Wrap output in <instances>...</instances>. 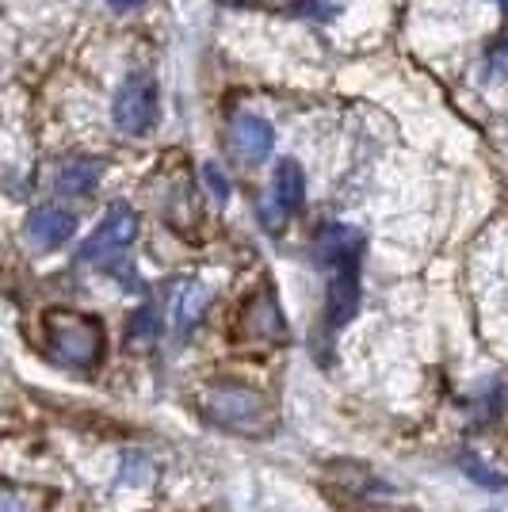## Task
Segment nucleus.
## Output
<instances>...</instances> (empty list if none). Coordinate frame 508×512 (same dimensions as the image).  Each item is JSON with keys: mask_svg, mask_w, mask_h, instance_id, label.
I'll list each match as a JSON object with an SVG mask.
<instances>
[{"mask_svg": "<svg viewBox=\"0 0 508 512\" xmlns=\"http://www.w3.org/2000/svg\"><path fill=\"white\" fill-rule=\"evenodd\" d=\"M199 413L214 428H226L237 436H264L272 432V406L268 398L245 383H214L199 398Z\"/></svg>", "mask_w": 508, "mask_h": 512, "instance_id": "1", "label": "nucleus"}, {"mask_svg": "<svg viewBox=\"0 0 508 512\" xmlns=\"http://www.w3.org/2000/svg\"><path fill=\"white\" fill-rule=\"evenodd\" d=\"M46 356L73 371H88L104 356V325L77 310H50L43 318Z\"/></svg>", "mask_w": 508, "mask_h": 512, "instance_id": "2", "label": "nucleus"}, {"mask_svg": "<svg viewBox=\"0 0 508 512\" xmlns=\"http://www.w3.org/2000/svg\"><path fill=\"white\" fill-rule=\"evenodd\" d=\"M138 237V214L127 203H111V211L100 218V226L92 230L85 245L77 249L81 264H100V260H115V256L130 249Z\"/></svg>", "mask_w": 508, "mask_h": 512, "instance_id": "3", "label": "nucleus"}, {"mask_svg": "<svg viewBox=\"0 0 508 512\" xmlns=\"http://www.w3.org/2000/svg\"><path fill=\"white\" fill-rule=\"evenodd\" d=\"M111 115H115V127L123 134H146L157 123V85L149 73H130L127 81L115 92V104H111Z\"/></svg>", "mask_w": 508, "mask_h": 512, "instance_id": "4", "label": "nucleus"}, {"mask_svg": "<svg viewBox=\"0 0 508 512\" xmlns=\"http://www.w3.org/2000/svg\"><path fill=\"white\" fill-rule=\"evenodd\" d=\"M302 199H306V172H302V165L298 161H279L276 172H272V199L260 203L264 226L276 234L283 226V218L302 207Z\"/></svg>", "mask_w": 508, "mask_h": 512, "instance_id": "5", "label": "nucleus"}, {"mask_svg": "<svg viewBox=\"0 0 508 512\" xmlns=\"http://www.w3.org/2000/svg\"><path fill=\"white\" fill-rule=\"evenodd\" d=\"M360 310V256L333 264L329 291H325V321L329 329H344Z\"/></svg>", "mask_w": 508, "mask_h": 512, "instance_id": "6", "label": "nucleus"}, {"mask_svg": "<svg viewBox=\"0 0 508 512\" xmlns=\"http://www.w3.org/2000/svg\"><path fill=\"white\" fill-rule=\"evenodd\" d=\"M211 287L203 279H180L169 295V314H172V333L176 341H188L191 329L203 321L207 306H211Z\"/></svg>", "mask_w": 508, "mask_h": 512, "instance_id": "7", "label": "nucleus"}, {"mask_svg": "<svg viewBox=\"0 0 508 512\" xmlns=\"http://www.w3.org/2000/svg\"><path fill=\"white\" fill-rule=\"evenodd\" d=\"M276 146V130L260 115H237L230 123V150L245 165H260Z\"/></svg>", "mask_w": 508, "mask_h": 512, "instance_id": "8", "label": "nucleus"}, {"mask_svg": "<svg viewBox=\"0 0 508 512\" xmlns=\"http://www.w3.org/2000/svg\"><path fill=\"white\" fill-rule=\"evenodd\" d=\"M27 241L35 249H62L69 237L77 234V218L62 207H35L27 214Z\"/></svg>", "mask_w": 508, "mask_h": 512, "instance_id": "9", "label": "nucleus"}, {"mask_svg": "<svg viewBox=\"0 0 508 512\" xmlns=\"http://www.w3.org/2000/svg\"><path fill=\"white\" fill-rule=\"evenodd\" d=\"M241 333L245 337H256V341H283V314H279L272 291H256L245 314H241Z\"/></svg>", "mask_w": 508, "mask_h": 512, "instance_id": "10", "label": "nucleus"}, {"mask_svg": "<svg viewBox=\"0 0 508 512\" xmlns=\"http://www.w3.org/2000/svg\"><path fill=\"white\" fill-rule=\"evenodd\" d=\"M363 249V234L356 226H348V222H329V226H321L318 237H314V256H318L321 264H340V260H356Z\"/></svg>", "mask_w": 508, "mask_h": 512, "instance_id": "11", "label": "nucleus"}, {"mask_svg": "<svg viewBox=\"0 0 508 512\" xmlns=\"http://www.w3.org/2000/svg\"><path fill=\"white\" fill-rule=\"evenodd\" d=\"M100 176H104V161H96V157H73V161H65L62 169H58L54 188L62 195H92L96 184H100Z\"/></svg>", "mask_w": 508, "mask_h": 512, "instance_id": "12", "label": "nucleus"}, {"mask_svg": "<svg viewBox=\"0 0 508 512\" xmlns=\"http://www.w3.org/2000/svg\"><path fill=\"white\" fill-rule=\"evenodd\" d=\"M459 467H463L466 478H470L474 486H482V490H489V493L508 490V474L493 470L486 459H482V455H474V451H463V455H459Z\"/></svg>", "mask_w": 508, "mask_h": 512, "instance_id": "13", "label": "nucleus"}, {"mask_svg": "<svg viewBox=\"0 0 508 512\" xmlns=\"http://www.w3.org/2000/svg\"><path fill=\"white\" fill-rule=\"evenodd\" d=\"M157 310L153 306H142V310H134L130 314V325H127V341L130 344H149L157 337Z\"/></svg>", "mask_w": 508, "mask_h": 512, "instance_id": "14", "label": "nucleus"}, {"mask_svg": "<svg viewBox=\"0 0 508 512\" xmlns=\"http://www.w3.org/2000/svg\"><path fill=\"white\" fill-rule=\"evenodd\" d=\"M43 497L20 486H0V512H39Z\"/></svg>", "mask_w": 508, "mask_h": 512, "instance_id": "15", "label": "nucleus"}, {"mask_svg": "<svg viewBox=\"0 0 508 512\" xmlns=\"http://www.w3.org/2000/svg\"><path fill=\"white\" fill-rule=\"evenodd\" d=\"M199 176H203V184H207V192H211L214 203H226V199H230V180L222 176V169H218V165H203V172H199Z\"/></svg>", "mask_w": 508, "mask_h": 512, "instance_id": "16", "label": "nucleus"}, {"mask_svg": "<svg viewBox=\"0 0 508 512\" xmlns=\"http://www.w3.org/2000/svg\"><path fill=\"white\" fill-rule=\"evenodd\" d=\"M489 73L493 77H508V39L489 50Z\"/></svg>", "mask_w": 508, "mask_h": 512, "instance_id": "17", "label": "nucleus"}, {"mask_svg": "<svg viewBox=\"0 0 508 512\" xmlns=\"http://www.w3.org/2000/svg\"><path fill=\"white\" fill-rule=\"evenodd\" d=\"M107 4H111L115 12H130V8H142L146 0H107Z\"/></svg>", "mask_w": 508, "mask_h": 512, "instance_id": "18", "label": "nucleus"}, {"mask_svg": "<svg viewBox=\"0 0 508 512\" xmlns=\"http://www.w3.org/2000/svg\"><path fill=\"white\" fill-rule=\"evenodd\" d=\"M497 4H501V8H505V12H508V0H497Z\"/></svg>", "mask_w": 508, "mask_h": 512, "instance_id": "19", "label": "nucleus"}]
</instances>
